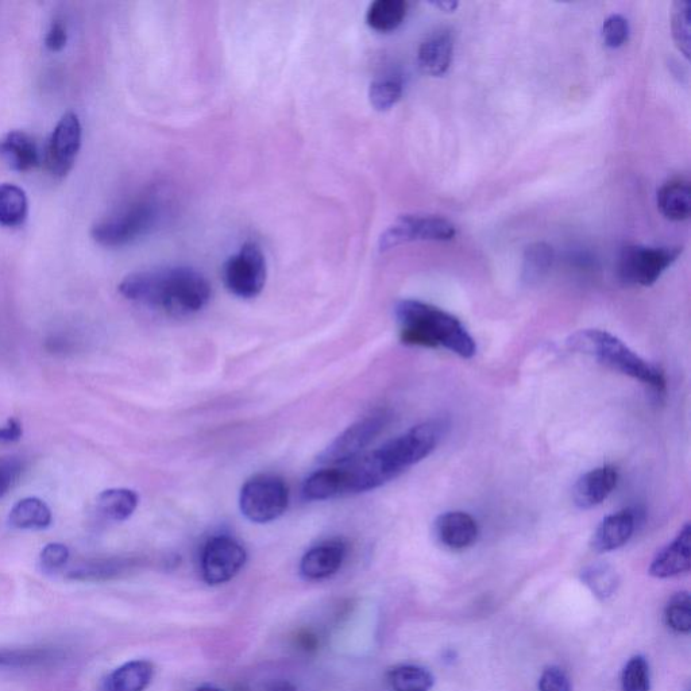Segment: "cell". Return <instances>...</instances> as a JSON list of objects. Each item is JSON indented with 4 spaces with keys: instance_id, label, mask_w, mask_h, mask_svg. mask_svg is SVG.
<instances>
[{
    "instance_id": "1",
    "label": "cell",
    "mask_w": 691,
    "mask_h": 691,
    "mask_svg": "<svg viewBox=\"0 0 691 691\" xmlns=\"http://www.w3.org/2000/svg\"><path fill=\"white\" fill-rule=\"evenodd\" d=\"M446 430L447 424L443 420H428L342 467L345 494L370 492L395 480L409 467L434 453Z\"/></svg>"
},
{
    "instance_id": "2",
    "label": "cell",
    "mask_w": 691,
    "mask_h": 691,
    "mask_svg": "<svg viewBox=\"0 0 691 691\" xmlns=\"http://www.w3.org/2000/svg\"><path fill=\"white\" fill-rule=\"evenodd\" d=\"M119 292L127 300L173 316L198 314L211 300V285L198 270L169 266L126 276Z\"/></svg>"
},
{
    "instance_id": "3",
    "label": "cell",
    "mask_w": 691,
    "mask_h": 691,
    "mask_svg": "<svg viewBox=\"0 0 691 691\" xmlns=\"http://www.w3.org/2000/svg\"><path fill=\"white\" fill-rule=\"evenodd\" d=\"M395 315L400 326L401 342L409 346L443 347L461 358L477 353L476 341L459 319L418 300H401Z\"/></svg>"
},
{
    "instance_id": "4",
    "label": "cell",
    "mask_w": 691,
    "mask_h": 691,
    "mask_svg": "<svg viewBox=\"0 0 691 691\" xmlns=\"http://www.w3.org/2000/svg\"><path fill=\"white\" fill-rule=\"evenodd\" d=\"M567 345L577 353L596 359L606 368L642 381L655 391H665L666 380L662 370L640 357L615 335L602 330H582L574 334Z\"/></svg>"
},
{
    "instance_id": "5",
    "label": "cell",
    "mask_w": 691,
    "mask_h": 691,
    "mask_svg": "<svg viewBox=\"0 0 691 691\" xmlns=\"http://www.w3.org/2000/svg\"><path fill=\"white\" fill-rule=\"evenodd\" d=\"M160 218V204L150 199L138 200L117 214L95 223L92 238L104 247L130 245L152 231Z\"/></svg>"
},
{
    "instance_id": "6",
    "label": "cell",
    "mask_w": 691,
    "mask_h": 691,
    "mask_svg": "<svg viewBox=\"0 0 691 691\" xmlns=\"http://www.w3.org/2000/svg\"><path fill=\"white\" fill-rule=\"evenodd\" d=\"M288 503V486L281 478L269 474L247 481L239 497L243 515L258 524L279 519L287 511Z\"/></svg>"
},
{
    "instance_id": "7",
    "label": "cell",
    "mask_w": 691,
    "mask_h": 691,
    "mask_svg": "<svg viewBox=\"0 0 691 691\" xmlns=\"http://www.w3.org/2000/svg\"><path fill=\"white\" fill-rule=\"evenodd\" d=\"M682 247L627 246L620 254L619 276L628 285L651 287L682 254Z\"/></svg>"
},
{
    "instance_id": "8",
    "label": "cell",
    "mask_w": 691,
    "mask_h": 691,
    "mask_svg": "<svg viewBox=\"0 0 691 691\" xmlns=\"http://www.w3.org/2000/svg\"><path fill=\"white\" fill-rule=\"evenodd\" d=\"M266 258L256 243H246L223 265V281L234 296L253 299L266 283Z\"/></svg>"
},
{
    "instance_id": "9",
    "label": "cell",
    "mask_w": 691,
    "mask_h": 691,
    "mask_svg": "<svg viewBox=\"0 0 691 691\" xmlns=\"http://www.w3.org/2000/svg\"><path fill=\"white\" fill-rule=\"evenodd\" d=\"M457 230L453 223L436 215H403L386 229L380 238V249H393L413 241H453Z\"/></svg>"
},
{
    "instance_id": "10",
    "label": "cell",
    "mask_w": 691,
    "mask_h": 691,
    "mask_svg": "<svg viewBox=\"0 0 691 691\" xmlns=\"http://www.w3.org/2000/svg\"><path fill=\"white\" fill-rule=\"evenodd\" d=\"M388 422L389 415L386 412L373 413L358 420L320 454L319 462L324 465H347L355 461L362 451L385 430Z\"/></svg>"
},
{
    "instance_id": "11",
    "label": "cell",
    "mask_w": 691,
    "mask_h": 691,
    "mask_svg": "<svg viewBox=\"0 0 691 691\" xmlns=\"http://www.w3.org/2000/svg\"><path fill=\"white\" fill-rule=\"evenodd\" d=\"M246 559V550L238 540L226 535L215 536L203 548V579L212 586L226 584L243 569Z\"/></svg>"
},
{
    "instance_id": "12",
    "label": "cell",
    "mask_w": 691,
    "mask_h": 691,
    "mask_svg": "<svg viewBox=\"0 0 691 691\" xmlns=\"http://www.w3.org/2000/svg\"><path fill=\"white\" fill-rule=\"evenodd\" d=\"M83 140V127L75 113L61 117L45 149L46 169L54 177H65L72 171Z\"/></svg>"
},
{
    "instance_id": "13",
    "label": "cell",
    "mask_w": 691,
    "mask_h": 691,
    "mask_svg": "<svg viewBox=\"0 0 691 691\" xmlns=\"http://www.w3.org/2000/svg\"><path fill=\"white\" fill-rule=\"evenodd\" d=\"M346 543L341 539H331L318 544L306 552L300 562V574L308 581H320L337 574L345 562Z\"/></svg>"
},
{
    "instance_id": "14",
    "label": "cell",
    "mask_w": 691,
    "mask_h": 691,
    "mask_svg": "<svg viewBox=\"0 0 691 691\" xmlns=\"http://www.w3.org/2000/svg\"><path fill=\"white\" fill-rule=\"evenodd\" d=\"M619 482L616 467L601 466L579 478L573 489L574 504L579 509H592L604 503Z\"/></svg>"
},
{
    "instance_id": "15",
    "label": "cell",
    "mask_w": 691,
    "mask_h": 691,
    "mask_svg": "<svg viewBox=\"0 0 691 691\" xmlns=\"http://www.w3.org/2000/svg\"><path fill=\"white\" fill-rule=\"evenodd\" d=\"M691 566V528L690 524L683 525L677 538L667 544L656 555L650 566V575L655 578L677 577L687 573Z\"/></svg>"
},
{
    "instance_id": "16",
    "label": "cell",
    "mask_w": 691,
    "mask_h": 691,
    "mask_svg": "<svg viewBox=\"0 0 691 691\" xmlns=\"http://www.w3.org/2000/svg\"><path fill=\"white\" fill-rule=\"evenodd\" d=\"M477 521L469 513L451 511L443 513L435 521V535L439 542L451 550H465L477 542Z\"/></svg>"
},
{
    "instance_id": "17",
    "label": "cell",
    "mask_w": 691,
    "mask_h": 691,
    "mask_svg": "<svg viewBox=\"0 0 691 691\" xmlns=\"http://www.w3.org/2000/svg\"><path fill=\"white\" fill-rule=\"evenodd\" d=\"M636 530V515L632 509H624L606 516L598 525L592 539V547L597 552L619 550L631 540Z\"/></svg>"
},
{
    "instance_id": "18",
    "label": "cell",
    "mask_w": 691,
    "mask_h": 691,
    "mask_svg": "<svg viewBox=\"0 0 691 691\" xmlns=\"http://www.w3.org/2000/svg\"><path fill=\"white\" fill-rule=\"evenodd\" d=\"M141 563L140 558L134 557L92 559L69 571L67 577L72 581L106 582L133 573L141 566Z\"/></svg>"
},
{
    "instance_id": "19",
    "label": "cell",
    "mask_w": 691,
    "mask_h": 691,
    "mask_svg": "<svg viewBox=\"0 0 691 691\" xmlns=\"http://www.w3.org/2000/svg\"><path fill=\"white\" fill-rule=\"evenodd\" d=\"M0 158L14 171L26 172L40 164L36 141L25 131L14 130L0 138Z\"/></svg>"
},
{
    "instance_id": "20",
    "label": "cell",
    "mask_w": 691,
    "mask_h": 691,
    "mask_svg": "<svg viewBox=\"0 0 691 691\" xmlns=\"http://www.w3.org/2000/svg\"><path fill=\"white\" fill-rule=\"evenodd\" d=\"M453 60V37L446 30L431 34L418 52L419 67L427 75L439 77L449 71Z\"/></svg>"
},
{
    "instance_id": "21",
    "label": "cell",
    "mask_w": 691,
    "mask_h": 691,
    "mask_svg": "<svg viewBox=\"0 0 691 691\" xmlns=\"http://www.w3.org/2000/svg\"><path fill=\"white\" fill-rule=\"evenodd\" d=\"M154 677L149 660H133L113 671L104 681V691H145Z\"/></svg>"
},
{
    "instance_id": "22",
    "label": "cell",
    "mask_w": 691,
    "mask_h": 691,
    "mask_svg": "<svg viewBox=\"0 0 691 691\" xmlns=\"http://www.w3.org/2000/svg\"><path fill=\"white\" fill-rule=\"evenodd\" d=\"M660 214L673 222L689 219L691 212V188L685 179L670 180L658 191Z\"/></svg>"
},
{
    "instance_id": "23",
    "label": "cell",
    "mask_w": 691,
    "mask_h": 691,
    "mask_svg": "<svg viewBox=\"0 0 691 691\" xmlns=\"http://www.w3.org/2000/svg\"><path fill=\"white\" fill-rule=\"evenodd\" d=\"M65 654L60 648L30 647L0 650V667L7 669H32L56 665L64 660Z\"/></svg>"
},
{
    "instance_id": "24",
    "label": "cell",
    "mask_w": 691,
    "mask_h": 691,
    "mask_svg": "<svg viewBox=\"0 0 691 691\" xmlns=\"http://www.w3.org/2000/svg\"><path fill=\"white\" fill-rule=\"evenodd\" d=\"M345 494L342 467L319 470L308 477L303 485V496L308 501H324Z\"/></svg>"
},
{
    "instance_id": "25",
    "label": "cell",
    "mask_w": 691,
    "mask_h": 691,
    "mask_svg": "<svg viewBox=\"0 0 691 691\" xmlns=\"http://www.w3.org/2000/svg\"><path fill=\"white\" fill-rule=\"evenodd\" d=\"M9 520L18 530H45L52 524V512L44 501L29 497L11 509Z\"/></svg>"
},
{
    "instance_id": "26",
    "label": "cell",
    "mask_w": 691,
    "mask_h": 691,
    "mask_svg": "<svg viewBox=\"0 0 691 691\" xmlns=\"http://www.w3.org/2000/svg\"><path fill=\"white\" fill-rule=\"evenodd\" d=\"M408 3L404 0H376L369 6L366 23L376 32L389 33L404 22Z\"/></svg>"
},
{
    "instance_id": "27",
    "label": "cell",
    "mask_w": 691,
    "mask_h": 691,
    "mask_svg": "<svg viewBox=\"0 0 691 691\" xmlns=\"http://www.w3.org/2000/svg\"><path fill=\"white\" fill-rule=\"evenodd\" d=\"M29 214L26 192L15 184L0 185V225L18 227Z\"/></svg>"
},
{
    "instance_id": "28",
    "label": "cell",
    "mask_w": 691,
    "mask_h": 691,
    "mask_svg": "<svg viewBox=\"0 0 691 691\" xmlns=\"http://www.w3.org/2000/svg\"><path fill=\"white\" fill-rule=\"evenodd\" d=\"M138 494L130 489H108L98 497V511L108 520L125 521L138 507Z\"/></svg>"
},
{
    "instance_id": "29",
    "label": "cell",
    "mask_w": 691,
    "mask_h": 691,
    "mask_svg": "<svg viewBox=\"0 0 691 691\" xmlns=\"http://www.w3.org/2000/svg\"><path fill=\"white\" fill-rule=\"evenodd\" d=\"M386 678L393 691H430L435 682L430 671L415 665L393 667Z\"/></svg>"
},
{
    "instance_id": "30",
    "label": "cell",
    "mask_w": 691,
    "mask_h": 691,
    "mask_svg": "<svg viewBox=\"0 0 691 691\" xmlns=\"http://www.w3.org/2000/svg\"><path fill=\"white\" fill-rule=\"evenodd\" d=\"M581 579L600 600L612 597L619 588L620 582L619 574L608 563H594L586 567L582 571Z\"/></svg>"
},
{
    "instance_id": "31",
    "label": "cell",
    "mask_w": 691,
    "mask_h": 691,
    "mask_svg": "<svg viewBox=\"0 0 691 691\" xmlns=\"http://www.w3.org/2000/svg\"><path fill=\"white\" fill-rule=\"evenodd\" d=\"M554 262V250L544 242L528 246L524 253L523 279L525 283L542 281Z\"/></svg>"
},
{
    "instance_id": "32",
    "label": "cell",
    "mask_w": 691,
    "mask_h": 691,
    "mask_svg": "<svg viewBox=\"0 0 691 691\" xmlns=\"http://www.w3.org/2000/svg\"><path fill=\"white\" fill-rule=\"evenodd\" d=\"M404 84L400 77L384 76L373 81L369 88V99L377 111H388L403 96Z\"/></svg>"
},
{
    "instance_id": "33",
    "label": "cell",
    "mask_w": 691,
    "mask_h": 691,
    "mask_svg": "<svg viewBox=\"0 0 691 691\" xmlns=\"http://www.w3.org/2000/svg\"><path fill=\"white\" fill-rule=\"evenodd\" d=\"M671 30H673V38L675 45L679 52L685 56V59H690V3L689 2H675L673 11H671Z\"/></svg>"
},
{
    "instance_id": "34",
    "label": "cell",
    "mask_w": 691,
    "mask_h": 691,
    "mask_svg": "<svg viewBox=\"0 0 691 691\" xmlns=\"http://www.w3.org/2000/svg\"><path fill=\"white\" fill-rule=\"evenodd\" d=\"M666 624L678 633H689L691 629V598L689 593L675 594L666 606Z\"/></svg>"
},
{
    "instance_id": "35",
    "label": "cell",
    "mask_w": 691,
    "mask_h": 691,
    "mask_svg": "<svg viewBox=\"0 0 691 691\" xmlns=\"http://www.w3.org/2000/svg\"><path fill=\"white\" fill-rule=\"evenodd\" d=\"M623 691H650V666L643 656H633L621 675Z\"/></svg>"
},
{
    "instance_id": "36",
    "label": "cell",
    "mask_w": 691,
    "mask_h": 691,
    "mask_svg": "<svg viewBox=\"0 0 691 691\" xmlns=\"http://www.w3.org/2000/svg\"><path fill=\"white\" fill-rule=\"evenodd\" d=\"M629 22L623 15L613 14L605 19L602 26V38L605 45L611 49L621 48L629 38Z\"/></svg>"
},
{
    "instance_id": "37",
    "label": "cell",
    "mask_w": 691,
    "mask_h": 691,
    "mask_svg": "<svg viewBox=\"0 0 691 691\" xmlns=\"http://www.w3.org/2000/svg\"><path fill=\"white\" fill-rule=\"evenodd\" d=\"M69 561V550L61 543H50L41 551L40 565L45 573H57Z\"/></svg>"
},
{
    "instance_id": "38",
    "label": "cell",
    "mask_w": 691,
    "mask_h": 691,
    "mask_svg": "<svg viewBox=\"0 0 691 691\" xmlns=\"http://www.w3.org/2000/svg\"><path fill=\"white\" fill-rule=\"evenodd\" d=\"M539 691H571L569 675L559 667H548L539 679Z\"/></svg>"
},
{
    "instance_id": "39",
    "label": "cell",
    "mask_w": 691,
    "mask_h": 691,
    "mask_svg": "<svg viewBox=\"0 0 691 691\" xmlns=\"http://www.w3.org/2000/svg\"><path fill=\"white\" fill-rule=\"evenodd\" d=\"M21 474V463L14 458L0 459V499L6 496Z\"/></svg>"
},
{
    "instance_id": "40",
    "label": "cell",
    "mask_w": 691,
    "mask_h": 691,
    "mask_svg": "<svg viewBox=\"0 0 691 691\" xmlns=\"http://www.w3.org/2000/svg\"><path fill=\"white\" fill-rule=\"evenodd\" d=\"M68 42V32L67 27L61 21H54L50 25L48 33L45 37L46 48L52 50V52H59V50L64 49Z\"/></svg>"
},
{
    "instance_id": "41",
    "label": "cell",
    "mask_w": 691,
    "mask_h": 691,
    "mask_svg": "<svg viewBox=\"0 0 691 691\" xmlns=\"http://www.w3.org/2000/svg\"><path fill=\"white\" fill-rule=\"evenodd\" d=\"M22 424L17 419L7 420L0 426V443H14L21 439Z\"/></svg>"
},
{
    "instance_id": "42",
    "label": "cell",
    "mask_w": 691,
    "mask_h": 691,
    "mask_svg": "<svg viewBox=\"0 0 691 691\" xmlns=\"http://www.w3.org/2000/svg\"><path fill=\"white\" fill-rule=\"evenodd\" d=\"M266 691H297V687L292 682L280 679V681L270 682L266 686Z\"/></svg>"
},
{
    "instance_id": "43",
    "label": "cell",
    "mask_w": 691,
    "mask_h": 691,
    "mask_svg": "<svg viewBox=\"0 0 691 691\" xmlns=\"http://www.w3.org/2000/svg\"><path fill=\"white\" fill-rule=\"evenodd\" d=\"M432 6L438 7L440 11L451 13V11L457 10L458 2H453V0H439V2L432 3Z\"/></svg>"
},
{
    "instance_id": "44",
    "label": "cell",
    "mask_w": 691,
    "mask_h": 691,
    "mask_svg": "<svg viewBox=\"0 0 691 691\" xmlns=\"http://www.w3.org/2000/svg\"><path fill=\"white\" fill-rule=\"evenodd\" d=\"M195 691H223V690H220V689H218V687H214V686H203V687H199V689H196Z\"/></svg>"
}]
</instances>
